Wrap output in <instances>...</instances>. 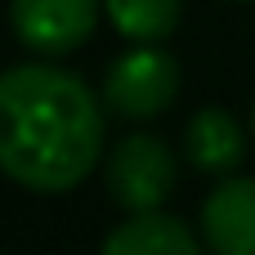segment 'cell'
<instances>
[{"mask_svg":"<svg viewBox=\"0 0 255 255\" xmlns=\"http://www.w3.org/2000/svg\"><path fill=\"white\" fill-rule=\"evenodd\" d=\"M103 148L94 90L49 63L0 72V170L31 193H72Z\"/></svg>","mask_w":255,"mask_h":255,"instance_id":"1","label":"cell"},{"mask_svg":"<svg viewBox=\"0 0 255 255\" xmlns=\"http://www.w3.org/2000/svg\"><path fill=\"white\" fill-rule=\"evenodd\" d=\"M179 94V63L157 49L152 40L126 49L121 58H112L108 76H103V103L108 112L126 117V121H148L157 112L170 108V99Z\"/></svg>","mask_w":255,"mask_h":255,"instance_id":"2","label":"cell"},{"mask_svg":"<svg viewBox=\"0 0 255 255\" xmlns=\"http://www.w3.org/2000/svg\"><path fill=\"white\" fill-rule=\"evenodd\" d=\"M9 22L27 49L63 58L90 40L99 22V0H9Z\"/></svg>","mask_w":255,"mask_h":255,"instance_id":"4","label":"cell"},{"mask_svg":"<svg viewBox=\"0 0 255 255\" xmlns=\"http://www.w3.org/2000/svg\"><path fill=\"white\" fill-rule=\"evenodd\" d=\"M202 238L220 255H255V179L215 184L202 202Z\"/></svg>","mask_w":255,"mask_h":255,"instance_id":"5","label":"cell"},{"mask_svg":"<svg viewBox=\"0 0 255 255\" xmlns=\"http://www.w3.org/2000/svg\"><path fill=\"white\" fill-rule=\"evenodd\" d=\"M103 179H108V197L126 215L157 211L175 188V152L157 134H130L112 148Z\"/></svg>","mask_w":255,"mask_h":255,"instance_id":"3","label":"cell"},{"mask_svg":"<svg viewBox=\"0 0 255 255\" xmlns=\"http://www.w3.org/2000/svg\"><path fill=\"white\" fill-rule=\"evenodd\" d=\"M251 134H255V108H251Z\"/></svg>","mask_w":255,"mask_h":255,"instance_id":"9","label":"cell"},{"mask_svg":"<svg viewBox=\"0 0 255 255\" xmlns=\"http://www.w3.org/2000/svg\"><path fill=\"white\" fill-rule=\"evenodd\" d=\"M242 152H247V143H242V126L233 121V112H224V108H202V112H193V121L184 126V157H188V166L193 170H202V175H233L238 166H242Z\"/></svg>","mask_w":255,"mask_h":255,"instance_id":"6","label":"cell"},{"mask_svg":"<svg viewBox=\"0 0 255 255\" xmlns=\"http://www.w3.org/2000/svg\"><path fill=\"white\" fill-rule=\"evenodd\" d=\"M108 255H197V238L184 229V220L157 211H134L130 220H121L108 238Z\"/></svg>","mask_w":255,"mask_h":255,"instance_id":"7","label":"cell"},{"mask_svg":"<svg viewBox=\"0 0 255 255\" xmlns=\"http://www.w3.org/2000/svg\"><path fill=\"white\" fill-rule=\"evenodd\" d=\"M112 27L126 40H161L179 22V0H103Z\"/></svg>","mask_w":255,"mask_h":255,"instance_id":"8","label":"cell"}]
</instances>
